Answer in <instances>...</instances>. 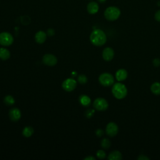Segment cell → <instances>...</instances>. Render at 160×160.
Listing matches in <instances>:
<instances>
[{
    "label": "cell",
    "mask_w": 160,
    "mask_h": 160,
    "mask_svg": "<svg viewBox=\"0 0 160 160\" xmlns=\"http://www.w3.org/2000/svg\"><path fill=\"white\" fill-rule=\"evenodd\" d=\"M89 38L91 43L96 46H101L104 45L107 40L105 32L100 29H96L92 31Z\"/></svg>",
    "instance_id": "cell-1"
},
{
    "label": "cell",
    "mask_w": 160,
    "mask_h": 160,
    "mask_svg": "<svg viewBox=\"0 0 160 160\" xmlns=\"http://www.w3.org/2000/svg\"><path fill=\"white\" fill-rule=\"evenodd\" d=\"M112 93L116 99H121L124 98L128 94V89L126 86L121 82L114 83L112 87Z\"/></svg>",
    "instance_id": "cell-2"
},
{
    "label": "cell",
    "mask_w": 160,
    "mask_h": 160,
    "mask_svg": "<svg viewBox=\"0 0 160 160\" xmlns=\"http://www.w3.org/2000/svg\"><path fill=\"white\" fill-rule=\"evenodd\" d=\"M121 14L120 9L116 6H109L104 11L105 18L110 21H113L119 18Z\"/></svg>",
    "instance_id": "cell-3"
},
{
    "label": "cell",
    "mask_w": 160,
    "mask_h": 160,
    "mask_svg": "<svg viewBox=\"0 0 160 160\" xmlns=\"http://www.w3.org/2000/svg\"><path fill=\"white\" fill-rule=\"evenodd\" d=\"M99 82L103 86L108 87L113 85L114 82V78L109 72H104L99 76Z\"/></svg>",
    "instance_id": "cell-4"
},
{
    "label": "cell",
    "mask_w": 160,
    "mask_h": 160,
    "mask_svg": "<svg viewBox=\"0 0 160 160\" xmlns=\"http://www.w3.org/2000/svg\"><path fill=\"white\" fill-rule=\"evenodd\" d=\"M108 101L102 98H96L93 102L94 108L99 111H106L108 108Z\"/></svg>",
    "instance_id": "cell-5"
},
{
    "label": "cell",
    "mask_w": 160,
    "mask_h": 160,
    "mask_svg": "<svg viewBox=\"0 0 160 160\" xmlns=\"http://www.w3.org/2000/svg\"><path fill=\"white\" fill-rule=\"evenodd\" d=\"M14 38L11 34L8 32L0 33V44L4 46H9L12 44Z\"/></svg>",
    "instance_id": "cell-6"
},
{
    "label": "cell",
    "mask_w": 160,
    "mask_h": 160,
    "mask_svg": "<svg viewBox=\"0 0 160 160\" xmlns=\"http://www.w3.org/2000/svg\"><path fill=\"white\" fill-rule=\"evenodd\" d=\"M77 86V82L72 78H68L65 79L62 83V87L66 91H73Z\"/></svg>",
    "instance_id": "cell-7"
},
{
    "label": "cell",
    "mask_w": 160,
    "mask_h": 160,
    "mask_svg": "<svg viewBox=\"0 0 160 160\" xmlns=\"http://www.w3.org/2000/svg\"><path fill=\"white\" fill-rule=\"evenodd\" d=\"M118 125L114 122H109L106 127V133L110 137L115 136L118 132Z\"/></svg>",
    "instance_id": "cell-8"
},
{
    "label": "cell",
    "mask_w": 160,
    "mask_h": 160,
    "mask_svg": "<svg viewBox=\"0 0 160 160\" xmlns=\"http://www.w3.org/2000/svg\"><path fill=\"white\" fill-rule=\"evenodd\" d=\"M42 62L47 66H53L56 64L58 59L56 57L52 54H46L42 58Z\"/></svg>",
    "instance_id": "cell-9"
},
{
    "label": "cell",
    "mask_w": 160,
    "mask_h": 160,
    "mask_svg": "<svg viewBox=\"0 0 160 160\" xmlns=\"http://www.w3.org/2000/svg\"><path fill=\"white\" fill-rule=\"evenodd\" d=\"M102 55L104 60H105L106 61H110L114 58V51L112 48L110 47H107L104 49Z\"/></svg>",
    "instance_id": "cell-10"
},
{
    "label": "cell",
    "mask_w": 160,
    "mask_h": 160,
    "mask_svg": "<svg viewBox=\"0 0 160 160\" xmlns=\"http://www.w3.org/2000/svg\"><path fill=\"white\" fill-rule=\"evenodd\" d=\"M9 116L11 121L16 122L20 119L21 117V112L18 108H14L10 109L9 112Z\"/></svg>",
    "instance_id": "cell-11"
},
{
    "label": "cell",
    "mask_w": 160,
    "mask_h": 160,
    "mask_svg": "<svg viewBox=\"0 0 160 160\" xmlns=\"http://www.w3.org/2000/svg\"><path fill=\"white\" fill-rule=\"evenodd\" d=\"M128 77V72L124 69H119L116 72L115 78L118 81H124Z\"/></svg>",
    "instance_id": "cell-12"
},
{
    "label": "cell",
    "mask_w": 160,
    "mask_h": 160,
    "mask_svg": "<svg viewBox=\"0 0 160 160\" xmlns=\"http://www.w3.org/2000/svg\"><path fill=\"white\" fill-rule=\"evenodd\" d=\"M88 12L91 14H94L99 11V5L96 2H90L87 6Z\"/></svg>",
    "instance_id": "cell-13"
},
{
    "label": "cell",
    "mask_w": 160,
    "mask_h": 160,
    "mask_svg": "<svg viewBox=\"0 0 160 160\" xmlns=\"http://www.w3.org/2000/svg\"><path fill=\"white\" fill-rule=\"evenodd\" d=\"M46 38L47 34L42 31H39L37 32L35 34V41L36 42L39 44H42L44 42L46 39Z\"/></svg>",
    "instance_id": "cell-14"
},
{
    "label": "cell",
    "mask_w": 160,
    "mask_h": 160,
    "mask_svg": "<svg viewBox=\"0 0 160 160\" xmlns=\"http://www.w3.org/2000/svg\"><path fill=\"white\" fill-rule=\"evenodd\" d=\"M108 159L109 160H121L122 159V154L119 151H113L109 154Z\"/></svg>",
    "instance_id": "cell-15"
},
{
    "label": "cell",
    "mask_w": 160,
    "mask_h": 160,
    "mask_svg": "<svg viewBox=\"0 0 160 160\" xmlns=\"http://www.w3.org/2000/svg\"><path fill=\"white\" fill-rule=\"evenodd\" d=\"M11 54L9 50L6 48H0V59L2 60H7L10 58Z\"/></svg>",
    "instance_id": "cell-16"
},
{
    "label": "cell",
    "mask_w": 160,
    "mask_h": 160,
    "mask_svg": "<svg viewBox=\"0 0 160 160\" xmlns=\"http://www.w3.org/2000/svg\"><path fill=\"white\" fill-rule=\"evenodd\" d=\"M79 102L84 106H88L91 104V99L85 94H82L79 97Z\"/></svg>",
    "instance_id": "cell-17"
},
{
    "label": "cell",
    "mask_w": 160,
    "mask_h": 160,
    "mask_svg": "<svg viewBox=\"0 0 160 160\" xmlns=\"http://www.w3.org/2000/svg\"><path fill=\"white\" fill-rule=\"evenodd\" d=\"M151 91L155 95H160V82H155L151 86Z\"/></svg>",
    "instance_id": "cell-18"
},
{
    "label": "cell",
    "mask_w": 160,
    "mask_h": 160,
    "mask_svg": "<svg viewBox=\"0 0 160 160\" xmlns=\"http://www.w3.org/2000/svg\"><path fill=\"white\" fill-rule=\"evenodd\" d=\"M34 132V129L31 126H26L22 130V135L26 138H29L31 136V135Z\"/></svg>",
    "instance_id": "cell-19"
},
{
    "label": "cell",
    "mask_w": 160,
    "mask_h": 160,
    "mask_svg": "<svg viewBox=\"0 0 160 160\" xmlns=\"http://www.w3.org/2000/svg\"><path fill=\"white\" fill-rule=\"evenodd\" d=\"M4 102L6 105L8 106H12V104H14L15 102V100L14 99V98L11 96V95H7L6 96H5L4 99Z\"/></svg>",
    "instance_id": "cell-20"
},
{
    "label": "cell",
    "mask_w": 160,
    "mask_h": 160,
    "mask_svg": "<svg viewBox=\"0 0 160 160\" xmlns=\"http://www.w3.org/2000/svg\"><path fill=\"white\" fill-rule=\"evenodd\" d=\"M101 146L104 149H108L111 146V141L108 138H104L101 141Z\"/></svg>",
    "instance_id": "cell-21"
},
{
    "label": "cell",
    "mask_w": 160,
    "mask_h": 160,
    "mask_svg": "<svg viewBox=\"0 0 160 160\" xmlns=\"http://www.w3.org/2000/svg\"><path fill=\"white\" fill-rule=\"evenodd\" d=\"M78 81L81 84H86L88 81V78L84 74H80L78 77Z\"/></svg>",
    "instance_id": "cell-22"
},
{
    "label": "cell",
    "mask_w": 160,
    "mask_h": 160,
    "mask_svg": "<svg viewBox=\"0 0 160 160\" xmlns=\"http://www.w3.org/2000/svg\"><path fill=\"white\" fill-rule=\"evenodd\" d=\"M96 156L100 159H103L106 158V152L104 150L102 149H99L96 152Z\"/></svg>",
    "instance_id": "cell-23"
},
{
    "label": "cell",
    "mask_w": 160,
    "mask_h": 160,
    "mask_svg": "<svg viewBox=\"0 0 160 160\" xmlns=\"http://www.w3.org/2000/svg\"><path fill=\"white\" fill-rule=\"evenodd\" d=\"M152 64L154 66L158 67L160 65V59L159 58H155L152 61Z\"/></svg>",
    "instance_id": "cell-24"
},
{
    "label": "cell",
    "mask_w": 160,
    "mask_h": 160,
    "mask_svg": "<svg viewBox=\"0 0 160 160\" xmlns=\"http://www.w3.org/2000/svg\"><path fill=\"white\" fill-rule=\"evenodd\" d=\"M96 134L98 137H101L104 134V131L101 129H98L96 131Z\"/></svg>",
    "instance_id": "cell-25"
},
{
    "label": "cell",
    "mask_w": 160,
    "mask_h": 160,
    "mask_svg": "<svg viewBox=\"0 0 160 160\" xmlns=\"http://www.w3.org/2000/svg\"><path fill=\"white\" fill-rule=\"evenodd\" d=\"M94 112V110H92V109H88L86 111V116L88 118H91L93 115Z\"/></svg>",
    "instance_id": "cell-26"
},
{
    "label": "cell",
    "mask_w": 160,
    "mask_h": 160,
    "mask_svg": "<svg viewBox=\"0 0 160 160\" xmlns=\"http://www.w3.org/2000/svg\"><path fill=\"white\" fill-rule=\"evenodd\" d=\"M47 35H48L49 36H54V34H55V31H54V30L53 29H51V28H50V29H48V30H47Z\"/></svg>",
    "instance_id": "cell-27"
},
{
    "label": "cell",
    "mask_w": 160,
    "mask_h": 160,
    "mask_svg": "<svg viewBox=\"0 0 160 160\" xmlns=\"http://www.w3.org/2000/svg\"><path fill=\"white\" fill-rule=\"evenodd\" d=\"M154 18L155 19L158 21L160 22V9L158 10V11H156V12L154 14Z\"/></svg>",
    "instance_id": "cell-28"
},
{
    "label": "cell",
    "mask_w": 160,
    "mask_h": 160,
    "mask_svg": "<svg viewBox=\"0 0 160 160\" xmlns=\"http://www.w3.org/2000/svg\"><path fill=\"white\" fill-rule=\"evenodd\" d=\"M138 159H139V160H149V158L144 154H141L138 157Z\"/></svg>",
    "instance_id": "cell-29"
},
{
    "label": "cell",
    "mask_w": 160,
    "mask_h": 160,
    "mask_svg": "<svg viewBox=\"0 0 160 160\" xmlns=\"http://www.w3.org/2000/svg\"><path fill=\"white\" fill-rule=\"evenodd\" d=\"M96 158L92 156H88L84 158V160H95Z\"/></svg>",
    "instance_id": "cell-30"
},
{
    "label": "cell",
    "mask_w": 160,
    "mask_h": 160,
    "mask_svg": "<svg viewBox=\"0 0 160 160\" xmlns=\"http://www.w3.org/2000/svg\"><path fill=\"white\" fill-rule=\"evenodd\" d=\"M98 1L100 2H104V1H106V0H98Z\"/></svg>",
    "instance_id": "cell-31"
}]
</instances>
